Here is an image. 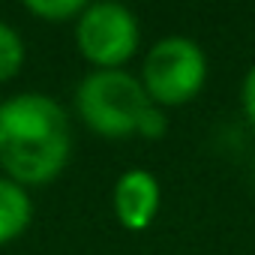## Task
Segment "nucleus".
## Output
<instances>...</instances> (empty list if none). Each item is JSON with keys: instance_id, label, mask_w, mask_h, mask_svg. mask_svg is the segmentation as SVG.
I'll return each instance as SVG.
<instances>
[{"instance_id": "6e6552de", "label": "nucleus", "mask_w": 255, "mask_h": 255, "mask_svg": "<svg viewBox=\"0 0 255 255\" xmlns=\"http://www.w3.org/2000/svg\"><path fill=\"white\" fill-rule=\"evenodd\" d=\"M84 0H27V12L42 18V21H51V24H63V21H72L84 12Z\"/></svg>"}, {"instance_id": "9b49d317", "label": "nucleus", "mask_w": 255, "mask_h": 255, "mask_svg": "<svg viewBox=\"0 0 255 255\" xmlns=\"http://www.w3.org/2000/svg\"><path fill=\"white\" fill-rule=\"evenodd\" d=\"M252 168H255V162H252Z\"/></svg>"}, {"instance_id": "20e7f679", "label": "nucleus", "mask_w": 255, "mask_h": 255, "mask_svg": "<svg viewBox=\"0 0 255 255\" xmlns=\"http://www.w3.org/2000/svg\"><path fill=\"white\" fill-rule=\"evenodd\" d=\"M141 45L138 15L114 0L87 3L75 18V48L93 69H123Z\"/></svg>"}, {"instance_id": "423d86ee", "label": "nucleus", "mask_w": 255, "mask_h": 255, "mask_svg": "<svg viewBox=\"0 0 255 255\" xmlns=\"http://www.w3.org/2000/svg\"><path fill=\"white\" fill-rule=\"evenodd\" d=\"M30 219H33L30 192L9 177H0V246L18 240L27 231Z\"/></svg>"}, {"instance_id": "1a4fd4ad", "label": "nucleus", "mask_w": 255, "mask_h": 255, "mask_svg": "<svg viewBox=\"0 0 255 255\" xmlns=\"http://www.w3.org/2000/svg\"><path fill=\"white\" fill-rule=\"evenodd\" d=\"M165 129H168L165 108L150 105V108H147V114H144V120H141V126H138V135L153 141V138H162V135H165Z\"/></svg>"}, {"instance_id": "f257e3e1", "label": "nucleus", "mask_w": 255, "mask_h": 255, "mask_svg": "<svg viewBox=\"0 0 255 255\" xmlns=\"http://www.w3.org/2000/svg\"><path fill=\"white\" fill-rule=\"evenodd\" d=\"M72 156V126L48 93H15L0 102V165L6 177L45 186L63 174Z\"/></svg>"}, {"instance_id": "39448f33", "label": "nucleus", "mask_w": 255, "mask_h": 255, "mask_svg": "<svg viewBox=\"0 0 255 255\" xmlns=\"http://www.w3.org/2000/svg\"><path fill=\"white\" fill-rule=\"evenodd\" d=\"M162 204V186L153 171L147 168H129L123 171L111 189V210L117 222L129 231H144Z\"/></svg>"}, {"instance_id": "f03ea898", "label": "nucleus", "mask_w": 255, "mask_h": 255, "mask_svg": "<svg viewBox=\"0 0 255 255\" xmlns=\"http://www.w3.org/2000/svg\"><path fill=\"white\" fill-rule=\"evenodd\" d=\"M153 102L126 69H93L75 87V114L102 138H132Z\"/></svg>"}, {"instance_id": "9d476101", "label": "nucleus", "mask_w": 255, "mask_h": 255, "mask_svg": "<svg viewBox=\"0 0 255 255\" xmlns=\"http://www.w3.org/2000/svg\"><path fill=\"white\" fill-rule=\"evenodd\" d=\"M240 105H243V117L255 126V63L246 69L243 84H240Z\"/></svg>"}, {"instance_id": "0eeeda50", "label": "nucleus", "mask_w": 255, "mask_h": 255, "mask_svg": "<svg viewBox=\"0 0 255 255\" xmlns=\"http://www.w3.org/2000/svg\"><path fill=\"white\" fill-rule=\"evenodd\" d=\"M21 66H24V42L12 24L0 21V84L15 78Z\"/></svg>"}, {"instance_id": "7ed1b4c3", "label": "nucleus", "mask_w": 255, "mask_h": 255, "mask_svg": "<svg viewBox=\"0 0 255 255\" xmlns=\"http://www.w3.org/2000/svg\"><path fill=\"white\" fill-rule=\"evenodd\" d=\"M141 87L159 108L192 102L207 84V54L189 36H165L150 45L141 63Z\"/></svg>"}]
</instances>
